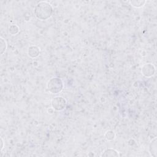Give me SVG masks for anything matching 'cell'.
<instances>
[{
    "instance_id": "3",
    "label": "cell",
    "mask_w": 157,
    "mask_h": 157,
    "mask_svg": "<svg viewBox=\"0 0 157 157\" xmlns=\"http://www.w3.org/2000/svg\"><path fill=\"white\" fill-rule=\"evenodd\" d=\"M67 101L62 96H56L53 98L51 102V105L53 110L56 111H61L64 110L66 106Z\"/></svg>"
},
{
    "instance_id": "9",
    "label": "cell",
    "mask_w": 157,
    "mask_h": 157,
    "mask_svg": "<svg viewBox=\"0 0 157 157\" xmlns=\"http://www.w3.org/2000/svg\"><path fill=\"white\" fill-rule=\"evenodd\" d=\"M104 137L107 140L111 141L115 138V134L112 130H108L104 134Z\"/></svg>"
},
{
    "instance_id": "1",
    "label": "cell",
    "mask_w": 157,
    "mask_h": 157,
    "mask_svg": "<svg viewBox=\"0 0 157 157\" xmlns=\"http://www.w3.org/2000/svg\"><path fill=\"white\" fill-rule=\"evenodd\" d=\"M34 12L37 18L40 20H45L51 17L53 12V9L49 2L40 1L36 5Z\"/></svg>"
},
{
    "instance_id": "2",
    "label": "cell",
    "mask_w": 157,
    "mask_h": 157,
    "mask_svg": "<svg viewBox=\"0 0 157 157\" xmlns=\"http://www.w3.org/2000/svg\"><path fill=\"white\" fill-rule=\"evenodd\" d=\"M64 88V83L61 78L53 77L51 78L47 83V88L48 91L53 94L59 93Z\"/></svg>"
},
{
    "instance_id": "6",
    "label": "cell",
    "mask_w": 157,
    "mask_h": 157,
    "mask_svg": "<svg viewBox=\"0 0 157 157\" xmlns=\"http://www.w3.org/2000/svg\"><path fill=\"white\" fill-rule=\"evenodd\" d=\"M40 53V48L36 45H31L28 49V54L31 58H36Z\"/></svg>"
},
{
    "instance_id": "8",
    "label": "cell",
    "mask_w": 157,
    "mask_h": 157,
    "mask_svg": "<svg viewBox=\"0 0 157 157\" xmlns=\"http://www.w3.org/2000/svg\"><path fill=\"white\" fill-rule=\"evenodd\" d=\"M146 2H147L146 1H142V0H132V1H130L129 3L134 7L140 8L145 5Z\"/></svg>"
},
{
    "instance_id": "7",
    "label": "cell",
    "mask_w": 157,
    "mask_h": 157,
    "mask_svg": "<svg viewBox=\"0 0 157 157\" xmlns=\"http://www.w3.org/2000/svg\"><path fill=\"white\" fill-rule=\"evenodd\" d=\"M156 137H155L151 141L149 145V153L150 155L154 157L157 156V145H156Z\"/></svg>"
},
{
    "instance_id": "12",
    "label": "cell",
    "mask_w": 157,
    "mask_h": 157,
    "mask_svg": "<svg viewBox=\"0 0 157 157\" xmlns=\"http://www.w3.org/2000/svg\"><path fill=\"white\" fill-rule=\"evenodd\" d=\"M1 151H2L4 147V140L2 139V137H1Z\"/></svg>"
},
{
    "instance_id": "5",
    "label": "cell",
    "mask_w": 157,
    "mask_h": 157,
    "mask_svg": "<svg viewBox=\"0 0 157 157\" xmlns=\"http://www.w3.org/2000/svg\"><path fill=\"white\" fill-rule=\"evenodd\" d=\"M119 156H120L119 151L112 148H108L105 149L101 154V156H106V157Z\"/></svg>"
},
{
    "instance_id": "10",
    "label": "cell",
    "mask_w": 157,
    "mask_h": 157,
    "mask_svg": "<svg viewBox=\"0 0 157 157\" xmlns=\"http://www.w3.org/2000/svg\"><path fill=\"white\" fill-rule=\"evenodd\" d=\"M20 31L19 27L16 25H12L9 26V32L11 35H16Z\"/></svg>"
},
{
    "instance_id": "4",
    "label": "cell",
    "mask_w": 157,
    "mask_h": 157,
    "mask_svg": "<svg viewBox=\"0 0 157 157\" xmlns=\"http://www.w3.org/2000/svg\"><path fill=\"white\" fill-rule=\"evenodd\" d=\"M141 72L143 75L145 77L149 78L154 75L155 72V67L153 64L151 63H147L142 66Z\"/></svg>"
},
{
    "instance_id": "11",
    "label": "cell",
    "mask_w": 157,
    "mask_h": 157,
    "mask_svg": "<svg viewBox=\"0 0 157 157\" xmlns=\"http://www.w3.org/2000/svg\"><path fill=\"white\" fill-rule=\"evenodd\" d=\"M7 48V42L5 39H4L2 37H0V50L1 54L2 55Z\"/></svg>"
}]
</instances>
